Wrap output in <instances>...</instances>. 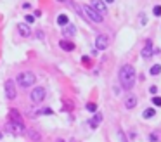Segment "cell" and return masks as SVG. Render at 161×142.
I'll return each instance as SVG.
<instances>
[{
    "label": "cell",
    "instance_id": "6da1fadb",
    "mask_svg": "<svg viewBox=\"0 0 161 142\" xmlns=\"http://www.w3.org/2000/svg\"><path fill=\"white\" fill-rule=\"evenodd\" d=\"M119 83L125 90H130L135 85V69L130 64H125L121 69H119Z\"/></svg>",
    "mask_w": 161,
    "mask_h": 142
},
{
    "label": "cell",
    "instance_id": "7a4b0ae2",
    "mask_svg": "<svg viewBox=\"0 0 161 142\" xmlns=\"http://www.w3.org/2000/svg\"><path fill=\"white\" fill-rule=\"evenodd\" d=\"M16 82H17L23 88H28V87H31L36 82V76L31 73V71H23V73H19V75H17Z\"/></svg>",
    "mask_w": 161,
    "mask_h": 142
},
{
    "label": "cell",
    "instance_id": "3957f363",
    "mask_svg": "<svg viewBox=\"0 0 161 142\" xmlns=\"http://www.w3.org/2000/svg\"><path fill=\"white\" fill-rule=\"evenodd\" d=\"M82 12H83L85 19H90V21H94V23H102V19H104V16H101L99 12H95V11L92 7H88V5H83V7H82Z\"/></svg>",
    "mask_w": 161,
    "mask_h": 142
},
{
    "label": "cell",
    "instance_id": "277c9868",
    "mask_svg": "<svg viewBox=\"0 0 161 142\" xmlns=\"http://www.w3.org/2000/svg\"><path fill=\"white\" fill-rule=\"evenodd\" d=\"M29 99H31V102H35V104L42 102L45 99V88L43 87H35L31 90V94H29Z\"/></svg>",
    "mask_w": 161,
    "mask_h": 142
},
{
    "label": "cell",
    "instance_id": "5b68a950",
    "mask_svg": "<svg viewBox=\"0 0 161 142\" xmlns=\"http://www.w3.org/2000/svg\"><path fill=\"white\" fill-rule=\"evenodd\" d=\"M16 83L12 82V80H7L5 82V97H7L9 100H14L16 99Z\"/></svg>",
    "mask_w": 161,
    "mask_h": 142
},
{
    "label": "cell",
    "instance_id": "8992f818",
    "mask_svg": "<svg viewBox=\"0 0 161 142\" xmlns=\"http://www.w3.org/2000/svg\"><path fill=\"white\" fill-rule=\"evenodd\" d=\"M7 130L14 135H21L24 134V125H19V123H12V121H7Z\"/></svg>",
    "mask_w": 161,
    "mask_h": 142
},
{
    "label": "cell",
    "instance_id": "52a82bcc",
    "mask_svg": "<svg viewBox=\"0 0 161 142\" xmlns=\"http://www.w3.org/2000/svg\"><path fill=\"white\" fill-rule=\"evenodd\" d=\"M90 7L94 9L95 12H99L101 16L106 14V4L102 0H90Z\"/></svg>",
    "mask_w": 161,
    "mask_h": 142
},
{
    "label": "cell",
    "instance_id": "ba28073f",
    "mask_svg": "<svg viewBox=\"0 0 161 142\" xmlns=\"http://www.w3.org/2000/svg\"><path fill=\"white\" fill-rule=\"evenodd\" d=\"M107 45H109V38L106 35H99L97 38H95V47H97L99 50H106Z\"/></svg>",
    "mask_w": 161,
    "mask_h": 142
},
{
    "label": "cell",
    "instance_id": "9c48e42d",
    "mask_svg": "<svg viewBox=\"0 0 161 142\" xmlns=\"http://www.w3.org/2000/svg\"><path fill=\"white\" fill-rule=\"evenodd\" d=\"M9 121H12V123H19V125H24V121H23L21 114L17 109H11L9 111Z\"/></svg>",
    "mask_w": 161,
    "mask_h": 142
},
{
    "label": "cell",
    "instance_id": "30bf717a",
    "mask_svg": "<svg viewBox=\"0 0 161 142\" xmlns=\"http://www.w3.org/2000/svg\"><path fill=\"white\" fill-rule=\"evenodd\" d=\"M75 33H76V28H75V24H66L64 26V29H63V35L64 36H75Z\"/></svg>",
    "mask_w": 161,
    "mask_h": 142
},
{
    "label": "cell",
    "instance_id": "8fae6325",
    "mask_svg": "<svg viewBox=\"0 0 161 142\" xmlns=\"http://www.w3.org/2000/svg\"><path fill=\"white\" fill-rule=\"evenodd\" d=\"M59 45H61V49L66 50V52H71V50H75V43H71L70 40H61V42H59Z\"/></svg>",
    "mask_w": 161,
    "mask_h": 142
},
{
    "label": "cell",
    "instance_id": "7c38bea8",
    "mask_svg": "<svg viewBox=\"0 0 161 142\" xmlns=\"http://www.w3.org/2000/svg\"><path fill=\"white\" fill-rule=\"evenodd\" d=\"M151 54H153V42H151V40H147L146 47L142 49V56H144V57H151Z\"/></svg>",
    "mask_w": 161,
    "mask_h": 142
},
{
    "label": "cell",
    "instance_id": "4fadbf2b",
    "mask_svg": "<svg viewBox=\"0 0 161 142\" xmlns=\"http://www.w3.org/2000/svg\"><path fill=\"white\" fill-rule=\"evenodd\" d=\"M19 33H21V36H29L31 35V29H29L28 23H21V24H19Z\"/></svg>",
    "mask_w": 161,
    "mask_h": 142
},
{
    "label": "cell",
    "instance_id": "5bb4252c",
    "mask_svg": "<svg viewBox=\"0 0 161 142\" xmlns=\"http://www.w3.org/2000/svg\"><path fill=\"white\" fill-rule=\"evenodd\" d=\"M125 106L128 107V109L135 107V106H137V97H135V95H128V97L125 99Z\"/></svg>",
    "mask_w": 161,
    "mask_h": 142
},
{
    "label": "cell",
    "instance_id": "9a60e30c",
    "mask_svg": "<svg viewBox=\"0 0 161 142\" xmlns=\"http://www.w3.org/2000/svg\"><path fill=\"white\" fill-rule=\"evenodd\" d=\"M101 121H102V114L97 113V114H95V116H94V118H92L90 121H88V123H90V127H92V128H97V125L101 123Z\"/></svg>",
    "mask_w": 161,
    "mask_h": 142
},
{
    "label": "cell",
    "instance_id": "2e32d148",
    "mask_svg": "<svg viewBox=\"0 0 161 142\" xmlns=\"http://www.w3.org/2000/svg\"><path fill=\"white\" fill-rule=\"evenodd\" d=\"M57 24H59V26H66V24H68V16L59 14V17H57Z\"/></svg>",
    "mask_w": 161,
    "mask_h": 142
},
{
    "label": "cell",
    "instance_id": "e0dca14e",
    "mask_svg": "<svg viewBox=\"0 0 161 142\" xmlns=\"http://www.w3.org/2000/svg\"><path fill=\"white\" fill-rule=\"evenodd\" d=\"M154 114H156V111H154L153 107H147L146 111H144V114H142V116H144V118L147 120V118H153Z\"/></svg>",
    "mask_w": 161,
    "mask_h": 142
},
{
    "label": "cell",
    "instance_id": "ac0fdd59",
    "mask_svg": "<svg viewBox=\"0 0 161 142\" xmlns=\"http://www.w3.org/2000/svg\"><path fill=\"white\" fill-rule=\"evenodd\" d=\"M149 140H153V142H159V140H161V134H159V132H153V134L149 135Z\"/></svg>",
    "mask_w": 161,
    "mask_h": 142
},
{
    "label": "cell",
    "instance_id": "d6986e66",
    "mask_svg": "<svg viewBox=\"0 0 161 142\" xmlns=\"http://www.w3.org/2000/svg\"><path fill=\"white\" fill-rule=\"evenodd\" d=\"M159 73H161V66L159 64H154L151 68V75H159Z\"/></svg>",
    "mask_w": 161,
    "mask_h": 142
},
{
    "label": "cell",
    "instance_id": "ffe728a7",
    "mask_svg": "<svg viewBox=\"0 0 161 142\" xmlns=\"http://www.w3.org/2000/svg\"><path fill=\"white\" fill-rule=\"evenodd\" d=\"M28 135L31 137V139H35V140H40V134H38V132H33V130H29Z\"/></svg>",
    "mask_w": 161,
    "mask_h": 142
},
{
    "label": "cell",
    "instance_id": "44dd1931",
    "mask_svg": "<svg viewBox=\"0 0 161 142\" xmlns=\"http://www.w3.org/2000/svg\"><path fill=\"white\" fill-rule=\"evenodd\" d=\"M87 109H88V111H92V113H94V111H97V106H95L94 102H88V104H87Z\"/></svg>",
    "mask_w": 161,
    "mask_h": 142
},
{
    "label": "cell",
    "instance_id": "7402d4cb",
    "mask_svg": "<svg viewBox=\"0 0 161 142\" xmlns=\"http://www.w3.org/2000/svg\"><path fill=\"white\" fill-rule=\"evenodd\" d=\"M153 102H154V106H161V97H153Z\"/></svg>",
    "mask_w": 161,
    "mask_h": 142
},
{
    "label": "cell",
    "instance_id": "603a6c76",
    "mask_svg": "<svg viewBox=\"0 0 161 142\" xmlns=\"http://www.w3.org/2000/svg\"><path fill=\"white\" fill-rule=\"evenodd\" d=\"M153 12H154V16H161V5H156Z\"/></svg>",
    "mask_w": 161,
    "mask_h": 142
},
{
    "label": "cell",
    "instance_id": "cb8c5ba5",
    "mask_svg": "<svg viewBox=\"0 0 161 142\" xmlns=\"http://www.w3.org/2000/svg\"><path fill=\"white\" fill-rule=\"evenodd\" d=\"M35 21V16H26V23H33Z\"/></svg>",
    "mask_w": 161,
    "mask_h": 142
},
{
    "label": "cell",
    "instance_id": "d4e9b609",
    "mask_svg": "<svg viewBox=\"0 0 161 142\" xmlns=\"http://www.w3.org/2000/svg\"><path fill=\"white\" fill-rule=\"evenodd\" d=\"M42 113L43 114H52V109H49V107H47V109H43Z\"/></svg>",
    "mask_w": 161,
    "mask_h": 142
},
{
    "label": "cell",
    "instance_id": "484cf974",
    "mask_svg": "<svg viewBox=\"0 0 161 142\" xmlns=\"http://www.w3.org/2000/svg\"><path fill=\"white\" fill-rule=\"evenodd\" d=\"M57 2H61V4H66V5H70L71 0H57Z\"/></svg>",
    "mask_w": 161,
    "mask_h": 142
},
{
    "label": "cell",
    "instance_id": "4316f807",
    "mask_svg": "<svg viewBox=\"0 0 161 142\" xmlns=\"http://www.w3.org/2000/svg\"><path fill=\"white\" fill-rule=\"evenodd\" d=\"M149 90H151V94H156V92H158V88H156V87H151V88H149Z\"/></svg>",
    "mask_w": 161,
    "mask_h": 142
},
{
    "label": "cell",
    "instance_id": "83f0119b",
    "mask_svg": "<svg viewBox=\"0 0 161 142\" xmlns=\"http://www.w3.org/2000/svg\"><path fill=\"white\" fill-rule=\"evenodd\" d=\"M104 2H107V4H111V2H114V0H104Z\"/></svg>",
    "mask_w": 161,
    "mask_h": 142
},
{
    "label": "cell",
    "instance_id": "f1b7e54d",
    "mask_svg": "<svg viewBox=\"0 0 161 142\" xmlns=\"http://www.w3.org/2000/svg\"><path fill=\"white\" fill-rule=\"evenodd\" d=\"M0 139H2V132H0Z\"/></svg>",
    "mask_w": 161,
    "mask_h": 142
},
{
    "label": "cell",
    "instance_id": "f546056e",
    "mask_svg": "<svg viewBox=\"0 0 161 142\" xmlns=\"http://www.w3.org/2000/svg\"><path fill=\"white\" fill-rule=\"evenodd\" d=\"M57 142H64V140H57Z\"/></svg>",
    "mask_w": 161,
    "mask_h": 142
}]
</instances>
